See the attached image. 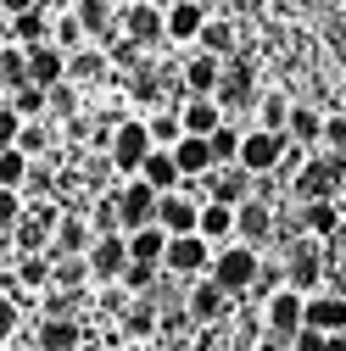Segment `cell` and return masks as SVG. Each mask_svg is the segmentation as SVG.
<instances>
[{
  "mask_svg": "<svg viewBox=\"0 0 346 351\" xmlns=\"http://www.w3.org/2000/svg\"><path fill=\"white\" fill-rule=\"evenodd\" d=\"M257 251L251 245H240V240H229V245H218L212 251V262H207V279L218 285L224 295H240V290H251V279H257Z\"/></svg>",
  "mask_w": 346,
  "mask_h": 351,
  "instance_id": "1",
  "label": "cell"
},
{
  "mask_svg": "<svg viewBox=\"0 0 346 351\" xmlns=\"http://www.w3.org/2000/svg\"><path fill=\"white\" fill-rule=\"evenodd\" d=\"M296 195L301 201H335V190L346 184V156L341 151H319V156H308L296 173Z\"/></svg>",
  "mask_w": 346,
  "mask_h": 351,
  "instance_id": "2",
  "label": "cell"
},
{
  "mask_svg": "<svg viewBox=\"0 0 346 351\" xmlns=\"http://www.w3.org/2000/svg\"><path fill=\"white\" fill-rule=\"evenodd\" d=\"M151 151H157V145H151V134H146V117H123V123H112V134H106V156H112L117 173H128V179H135L140 162H146Z\"/></svg>",
  "mask_w": 346,
  "mask_h": 351,
  "instance_id": "3",
  "label": "cell"
},
{
  "mask_svg": "<svg viewBox=\"0 0 346 351\" xmlns=\"http://www.w3.org/2000/svg\"><path fill=\"white\" fill-rule=\"evenodd\" d=\"M112 206H117V234H135V229H151L157 223V190L146 179H128L112 195Z\"/></svg>",
  "mask_w": 346,
  "mask_h": 351,
  "instance_id": "4",
  "label": "cell"
},
{
  "mask_svg": "<svg viewBox=\"0 0 346 351\" xmlns=\"http://www.w3.org/2000/svg\"><path fill=\"white\" fill-rule=\"evenodd\" d=\"M285 134H263V128H251V134H240V145H235V167H246L251 179H268V173L279 167V156H285Z\"/></svg>",
  "mask_w": 346,
  "mask_h": 351,
  "instance_id": "5",
  "label": "cell"
},
{
  "mask_svg": "<svg viewBox=\"0 0 346 351\" xmlns=\"http://www.w3.org/2000/svg\"><path fill=\"white\" fill-rule=\"evenodd\" d=\"M207 262H212V245L201 234H168L157 268H168L173 279H196V274H207Z\"/></svg>",
  "mask_w": 346,
  "mask_h": 351,
  "instance_id": "6",
  "label": "cell"
},
{
  "mask_svg": "<svg viewBox=\"0 0 346 351\" xmlns=\"http://www.w3.org/2000/svg\"><path fill=\"white\" fill-rule=\"evenodd\" d=\"M263 329H268V340H279V346L301 329V295H296V290H274V295H268V306H263Z\"/></svg>",
  "mask_w": 346,
  "mask_h": 351,
  "instance_id": "7",
  "label": "cell"
},
{
  "mask_svg": "<svg viewBox=\"0 0 346 351\" xmlns=\"http://www.w3.org/2000/svg\"><path fill=\"white\" fill-rule=\"evenodd\" d=\"M301 329L346 335V295H301Z\"/></svg>",
  "mask_w": 346,
  "mask_h": 351,
  "instance_id": "8",
  "label": "cell"
},
{
  "mask_svg": "<svg viewBox=\"0 0 346 351\" xmlns=\"http://www.w3.org/2000/svg\"><path fill=\"white\" fill-rule=\"evenodd\" d=\"M90 245H95L90 223H84L78 212H62V217H56V229H51V251H45V256H51V262H56V256H84Z\"/></svg>",
  "mask_w": 346,
  "mask_h": 351,
  "instance_id": "9",
  "label": "cell"
},
{
  "mask_svg": "<svg viewBox=\"0 0 346 351\" xmlns=\"http://www.w3.org/2000/svg\"><path fill=\"white\" fill-rule=\"evenodd\" d=\"M196 212H201V201L168 190V195H157V229L162 234H196Z\"/></svg>",
  "mask_w": 346,
  "mask_h": 351,
  "instance_id": "10",
  "label": "cell"
},
{
  "mask_svg": "<svg viewBox=\"0 0 346 351\" xmlns=\"http://www.w3.org/2000/svg\"><path fill=\"white\" fill-rule=\"evenodd\" d=\"M185 313H190L196 324H218V318L229 313V295L212 285L207 274H196V279H190V295H185Z\"/></svg>",
  "mask_w": 346,
  "mask_h": 351,
  "instance_id": "11",
  "label": "cell"
},
{
  "mask_svg": "<svg viewBox=\"0 0 346 351\" xmlns=\"http://www.w3.org/2000/svg\"><path fill=\"white\" fill-rule=\"evenodd\" d=\"M117 34L128 39V45H157L162 39V6H146V0H135V6L123 12V23H117Z\"/></svg>",
  "mask_w": 346,
  "mask_h": 351,
  "instance_id": "12",
  "label": "cell"
},
{
  "mask_svg": "<svg viewBox=\"0 0 346 351\" xmlns=\"http://www.w3.org/2000/svg\"><path fill=\"white\" fill-rule=\"evenodd\" d=\"M23 67H28V84H34V90H51V84H62V73H67V56L45 39V45H28V51H23Z\"/></svg>",
  "mask_w": 346,
  "mask_h": 351,
  "instance_id": "13",
  "label": "cell"
},
{
  "mask_svg": "<svg viewBox=\"0 0 346 351\" xmlns=\"http://www.w3.org/2000/svg\"><path fill=\"white\" fill-rule=\"evenodd\" d=\"M84 262H90V279H106L117 285V274L128 268V251H123V234H101L90 251H84Z\"/></svg>",
  "mask_w": 346,
  "mask_h": 351,
  "instance_id": "14",
  "label": "cell"
},
{
  "mask_svg": "<svg viewBox=\"0 0 346 351\" xmlns=\"http://www.w3.org/2000/svg\"><path fill=\"white\" fill-rule=\"evenodd\" d=\"M201 23H207V12H201V0H168L162 6V39H196L201 34Z\"/></svg>",
  "mask_w": 346,
  "mask_h": 351,
  "instance_id": "15",
  "label": "cell"
},
{
  "mask_svg": "<svg viewBox=\"0 0 346 351\" xmlns=\"http://www.w3.org/2000/svg\"><path fill=\"white\" fill-rule=\"evenodd\" d=\"M268 234H274V206L257 201V195L240 201V206H235V240H240V245H257V240H268Z\"/></svg>",
  "mask_w": 346,
  "mask_h": 351,
  "instance_id": "16",
  "label": "cell"
},
{
  "mask_svg": "<svg viewBox=\"0 0 346 351\" xmlns=\"http://www.w3.org/2000/svg\"><path fill=\"white\" fill-rule=\"evenodd\" d=\"M319 268H324L319 240H296V245H290V268H285V279H290L285 290H296V295L313 290V285H319Z\"/></svg>",
  "mask_w": 346,
  "mask_h": 351,
  "instance_id": "17",
  "label": "cell"
},
{
  "mask_svg": "<svg viewBox=\"0 0 346 351\" xmlns=\"http://www.w3.org/2000/svg\"><path fill=\"white\" fill-rule=\"evenodd\" d=\"M73 17H78V28H84V39H90V45H106V39H117V17H112L106 0H78Z\"/></svg>",
  "mask_w": 346,
  "mask_h": 351,
  "instance_id": "18",
  "label": "cell"
},
{
  "mask_svg": "<svg viewBox=\"0 0 346 351\" xmlns=\"http://www.w3.org/2000/svg\"><path fill=\"white\" fill-rule=\"evenodd\" d=\"M251 101V67L246 62H229V67H218V90H212V106H246Z\"/></svg>",
  "mask_w": 346,
  "mask_h": 351,
  "instance_id": "19",
  "label": "cell"
},
{
  "mask_svg": "<svg viewBox=\"0 0 346 351\" xmlns=\"http://www.w3.org/2000/svg\"><path fill=\"white\" fill-rule=\"evenodd\" d=\"M196 234L207 240V245H229L235 240V206H224V201H201V212H196Z\"/></svg>",
  "mask_w": 346,
  "mask_h": 351,
  "instance_id": "20",
  "label": "cell"
},
{
  "mask_svg": "<svg viewBox=\"0 0 346 351\" xmlns=\"http://www.w3.org/2000/svg\"><path fill=\"white\" fill-rule=\"evenodd\" d=\"M84 346V329L73 318H39L34 329V351H78Z\"/></svg>",
  "mask_w": 346,
  "mask_h": 351,
  "instance_id": "21",
  "label": "cell"
},
{
  "mask_svg": "<svg viewBox=\"0 0 346 351\" xmlns=\"http://www.w3.org/2000/svg\"><path fill=\"white\" fill-rule=\"evenodd\" d=\"M173 117H179V128H185V134H196V140H207L212 128L224 123V112L212 106V95H190V101H185L179 112H173Z\"/></svg>",
  "mask_w": 346,
  "mask_h": 351,
  "instance_id": "22",
  "label": "cell"
},
{
  "mask_svg": "<svg viewBox=\"0 0 346 351\" xmlns=\"http://www.w3.org/2000/svg\"><path fill=\"white\" fill-rule=\"evenodd\" d=\"M106 73H112V62H106L101 45H78V51L67 56V73H62V78H67V84H101Z\"/></svg>",
  "mask_w": 346,
  "mask_h": 351,
  "instance_id": "23",
  "label": "cell"
},
{
  "mask_svg": "<svg viewBox=\"0 0 346 351\" xmlns=\"http://www.w3.org/2000/svg\"><path fill=\"white\" fill-rule=\"evenodd\" d=\"M168 156H173V167H179V179H201V173H212V151L196 134H179V145H173Z\"/></svg>",
  "mask_w": 346,
  "mask_h": 351,
  "instance_id": "24",
  "label": "cell"
},
{
  "mask_svg": "<svg viewBox=\"0 0 346 351\" xmlns=\"http://www.w3.org/2000/svg\"><path fill=\"white\" fill-rule=\"evenodd\" d=\"M162 245H168V234L151 223V229H135V234H123V251H128V262H140V268H157L162 262Z\"/></svg>",
  "mask_w": 346,
  "mask_h": 351,
  "instance_id": "25",
  "label": "cell"
},
{
  "mask_svg": "<svg viewBox=\"0 0 346 351\" xmlns=\"http://www.w3.org/2000/svg\"><path fill=\"white\" fill-rule=\"evenodd\" d=\"M319 128H324V117H319L313 106H290V117H285V140H290V145L319 151Z\"/></svg>",
  "mask_w": 346,
  "mask_h": 351,
  "instance_id": "26",
  "label": "cell"
},
{
  "mask_svg": "<svg viewBox=\"0 0 346 351\" xmlns=\"http://www.w3.org/2000/svg\"><path fill=\"white\" fill-rule=\"evenodd\" d=\"M207 201H224V206H240V201H251V173L229 162V167L218 173V179H212V195H207Z\"/></svg>",
  "mask_w": 346,
  "mask_h": 351,
  "instance_id": "27",
  "label": "cell"
},
{
  "mask_svg": "<svg viewBox=\"0 0 346 351\" xmlns=\"http://www.w3.org/2000/svg\"><path fill=\"white\" fill-rule=\"evenodd\" d=\"M135 179H146L157 195H168V190H179V167H173V156H168V151H151V156L140 162Z\"/></svg>",
  "mask_w": 346,
  "mask_h": 351,
  "instance_id": "28",
  "label": "cell"
},
{
  "mask_svg": "<svg viewBox=\"0 0 346 351\" xmlns=\"http://www.w3.org/2000/svg\"><path fill=\"white\" fill-rule=\"evenodd\" d=\"M301 229H308V240H330L341 229L335 201H301Z\"/></svg>",
  "mask_w": 346,
  "mask_h": 351,
  "instance_id": "29",
  "label": "cell"
},
{
  "mask_svg": "<svg viewBox=\"0 0 346 351\" xmlns=\"http://www.w3.org/2000/svg\"><path fill=\"white\" fill-rule=\"evenodd\" d=\"M12 145H17L28 162H39V156H45V151L56 145V128H51L45 117H34V123H23V128H17V140H12Z\"/></svg>",
  "mask_w": 346,
  "mask_h": 351,
  "instance_id": "30",
  "label": "cell"
},
{
  "mask_svg": "<svg viewBox=\"0 0 346 351\" xmlns=\"http://www.w3.org/2000/svg\"><path fill=\"white\" fill-rule=\"evenodd\" d=\"M218 67H224V62L207 56V51L190 56V62H185V90H190V95H212V90H218Z\"/></svg>",
  "mask_w": 346,
  "mask_h": 351,
  "instance_id": "31",
  "label": "cell"
},
{
  "mask_svg": "<svg viewBox=\"0 0 346 351\" xmlns=\"http://www.w3.org/2000/svg\"><path fill=\"white\" fill-rule=\"evenodd\" d=\"M6 34L17 39L23 51H28V45H45V39H51V23H45V12L34 6V12H23V17H12V23H6Z\"/></svg>",
  "mask_w": 346,
  "mask_h": 351,
  "instance_id": "32",
  "label": "cell"
},
{
  "mask_svg": "<svg viewBox=\"0 0 346 351\" xmlns=\"http://www.w3.org/2000/svg\"><path fill=\"white\" fill-rule=\"evenodd\" d=\"M51 285H56L62 295L84 290V285H90V262H84V256H56V262H51Z\"/></svg>",
  "mask_w": 346,
  "mask_h": 351,
  "instance_id": "33",
  "label": "cell"
},
{
  "mask_svg": "<svg viewBox=\"0 0 346 351\" xmlns=\"http://www.w3.org/2000/svg\"><path fill=\"white\" fill-rule=\"evenodd\" d=\"M196 39H201V51H207V56H218V62H224V56L235 51V28H229L224 17H207Z\"/></svg>",
  "mask_w": 346,
  "mask_h": 351,
  "instance_id": "34",
  "label": "cell"
},
{
  "mask_svg": "<svg viewBox=\"0 0 346 351\" xmlns=\"http://www.w3.org/2000/svg\"><path fill=\"white\" fill-rule=\"evenodd\" d=\"M12 240H17L23 256H45V251H51V229L39 223V217H23V223L12 229Z\"/></svg>",
  "mask_w": 346,
  "mask_h": 351,
  "instance_id": "35",
  "label": "cell"
},
{
  "mask_svg": "<svg viewBox=\"0 0 346 351\" xmlns=\"http://www.w3.org/2000/svg\"><path fill=\"white\" fill-rule=\"evenodd\" d=\"M146 134H151V145H157V151H173L185 128H179V117H173V112H157V117H146Z\"/></svg>",
  "mask_w": 346,
  "mask_h": 351,
  "instance_id": "36",
  "label": "cell"
},
{
  "mask_svg": "<svg viewBox=\"0 0 346 351\" xmlns=\"http://www.w3.org/2000/svg\"><path fill=\"white\" fill-rule=\"evenodd\" d=\"M235 145H240V134H235V128H229V117H224V123H218V128H212V134H207L212 167H229V162H235Z\"/></svg>",
  "mask_w": 346,
  "mask_h": 351,
  "instance_id": "37",
  "label": "cell"
},
{
  "mask_svg": "<svg viewBox=\"0 0 346 351\" xmlns=\"http://www.w3.org/2000/svg\"><path fill=\"white\" fill-rule=\"evenodd\" d=\"M78 112V84H51V90H45V117H73Z\"/></svg>",
  "mask_w": 346,
  "mask_h": 351,
  "instance_id": "38",
  "label": "cell"
},
{
  "mask_svg": "<svg viewBox=\"0 0 346 351\" xmlns=\"http://www.w3.org/2000/svg\"><path fill=\"white\" fill-rule=\"evenodd\" d=\"M12 285H23V290H45V285H51V256H23Z\"/></svg>",
  "mask_w": 346,
  "mask_h": 351,
  "instance_id": "39",
  "label": "cell"
},
{
  "mask_svg": "<svg viewBox=\"0 0 346 351\" xmlns=\"http://www.w3.org/2000/svg\"><path fill=\"white\" fill-rule=\"evenodd\" d=\"M23 179H28V156L17 145H6L0 151V190H23Z\"/></svg>",
  "mask_w": 346,
  "mask_h": 351,
  "instance_id": "40",
  "label": "cell"
},
{
  "mask_svg": "<svg viewBox=\"0 0 346 351\" xmlns=\"http://www.w3.org/2000/svg\"><path fill=\"white\" fill-rule=\"evenodd\" d=\"M23 123H34V117H45V90H34V84H23V90H12V101H6Z\"/></svg>",
  "mask_w": 346,
  "mask_h": 351,
  "instance_id": "41",
  "label": "cell"
},
{
  "mask_svg": "<svg viewBox=\"0 0 346 351\" xmlns=\"http://www.w3.org/2000/svg\"><path fill=\"white\" fill-rule=\"evenodd\" d=\"M257 117H263V134H285L290 101H285V95H263V106H257Z\"/></svg>",
  "mask_w": 346,
  "mask_h": 351,
  "instance_id": "42",
  "label": "cell"
},
{
  "mask_svg": "<svg viewBox=\"0 0 346 351\" xmlns=\"http://www.w3.org/2000/svg\"><path fill=\"white\" fill-rule=\"evenodd\" d=\"M51 45H56L62 56L84 45V28H78V17H73V12H67V17H56V34H51Z\"/></svg>",
  "mask_w": 346,
  "mask_h": 351,
  "instance_id": "43",
  "label": "cell"
},
{
  "mask_svg": "<svg viewBox=\"0 0 346 351\" xmlns=\"http://www.w3.org/2000/svg\"><path fill=\"white\" fill-rule=\"evenodd\" d=\"M0 78H6V90H23V84H28L23 51H0Z\"/></svg>",
  "mask_w": 346,
  "mask_h": 351,
  "instance_id": "44",
  "label": "cell"
},
{
  "mask_svg": "<svg viewBox=\"0 0 346 351\" xmlns=\"http://www.w3.org/2000/svg\"><path fill=\"white\" fill-rule=\"evenodd\" d=\"M23 223V195L17 190H0V234H12Z\"/></svg>",
  "mask_w": 346,
  "mask_h": 351,
  "instance_id": "45",
  "label": "cell"
},
{
  "mask_svg": "<svg viewBox=\"0 0 346 351\" xmlns=\"http://www.w3.org/2000/svg\"><path fill=\"white\" fill-rule=\"evenodd\" d=\"M319 145L346 156V117H324V128H319Z\"/></svg>",
  "mask_w": 346,
  "mask_h": 351,
  "instance_id": "46",
  "label": "cell"
},
{
  "mask_svg": "<svg viewBox=\"0 0 346 351\" xmlns=\"http://www.w3.org/2000/svg\"><path fill=\"white\" fill-rule=\"evenodd\" d=\"M123 329H128V335H151V329H157V306H128V313H123Z\"/></svg>",
  "mask_w": 346,
  "mask_h": 351,
  "instance_id": "47",
  "label": "cell"
},
{
  "mask_svg": "<svg viewBox=\"0 0 346 351\" xmlns=\"http://www.w3.org/2000/svg\"><path fill=\"white\" fill-rule=\"evenodd\" d=\"M12 340H17V306H12L6 295H0V351H6Z\"/></svg>",
  "mask_w": 346,
  "mask_h": 351,
  "instance_id": "48",
  "label": "cell"
},
{
  "mask_svg": "<svg viewBox=\"0 0 346 351\" xmlns=\"http://www.w3.org/2000/svg\"><path fill=\"white\" fill-rule=\"evenodd\" d=\"M285 351H324V335H319V329H296V335L285 340Z\"/></svg>",
  "mask_w": 346,
  "mask_h": 351,
  "instance_id": "49",
  "label": "cell"
},
{
  "mask_svg": "<svg viewBox=\"0 0 346 351\" xmlns=\"http://www.w3.org/2000/svg\"><path fill=\"white\" fill-rule=\"evenodd\" d=\"M17 128H23V117H17L12 106H0V151H6V145L17 140Z\"/></svg>",
  "mask_w": 346,
  "mask_h": 351,
  "instance_id": "50",
  "label": "cell"
},
{
  "mask_svg": "<svg viewBox=\"0 0 346 351\" xmlns=\"http://www.w3.org/2000/svg\"><path fill=\"white\" fill-rule=\"evenodd\" d=\"M39 6V0H0V12H6V17H23V12H34Z\"/></svg>",
  "mask_w": 346,
  "mask_h": 351,
  "instance_id": "51",
  "label": "cell"
},
{
  "mask_svg": "<svg viewBox=\"0 0 346 351\" xmlns=\"http://www.w3.org/2000/svg\"><path fill=\"white\" fill-rule=\"evenodd\" d=\"M324 351H346V335H324Z\"/></svg>",
  "mask_w": 346,
  "mask_h": 351,
  "instance_id": "52",
  "label": "cell"
},
{
  "mask_svg": "<svg viewBox=\"0 0 346 351\" xmlns=\"http://www.w3.org/2000/svg\"><path fill=\"white\" fill-rule=\"evenodd\" d=\"M251 351H285V346H279V340H268V335H263V340H257V346H251Z\"/></svg>",
  "mask_w": 346,
  "mask_h": 351,
  "instance_id": "53",
  "label": "cell"
},
{
  "mask_svg": "<svg viewBox=\"0 0 346 351\" xmlns=\"http://www.w3.org/2000/svg\"><path fill=\"white\" fill-rule=\"evenodd\" d=\"M6 351H34V346H17V340H12V346H6Z\"/></svg>",
  "mask_w": 346,
  "mask_h": 351,
  "instance_id": "54",
  "label": "cell"
},
{
  "mask_svg": "<svg viewBox=\"0 0 346 351\" xmlns=\"http://www.w3.org/2000/svg\"><path fill=\"white\" fill-rule=\"evenodd\" d=\"M146 6H168V0H146Z\"/></svg>",
  "mask_w": 346,
  "mask_h": 351,
  "instance_id": "55",
  "label": "cell"
},
{
  "mask_svg": "<svg viewBox=\"0 0 346 351\" xmlns=\"http://www.w3.org/2000/svg\"><path fill=\"white\" fill-rule=\"evenodd\" d=\"M106 6H123V0H106Z\"/></svg>",
  "mask_w": 346,
  "mask_h": 351,
  "instance_id": "56",
  "label": "cell"
},
{
  "mask_svg": "<svg viewBox=\"0 0 346 351\" xmlns=\"http://www.w3.org/2000/svg\"><path fill=\"white\" fill-rule=\"evenodd\" d=\"M78 351H90V346H78Z\"/></svg>",
  "mask_w": 346,
  "mask_h": 351,
  "instance_id": "57",
  "label": "cell"
},
{
  "mask_svg": "<svg viewBox=\"0 0 346 351\" xmlns=\"http://www.w3.org/2000/svg\"><path fill=\"white\" fill-rule=\"evenodd\" d=\"M341 195H346V184H341Z\"/></svg>",
  "mask_w": 346,
  "mask_h": 351,
  "instance_id": "58",
  "label": "cell"
}]
</instances>
